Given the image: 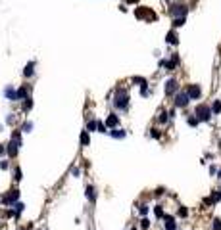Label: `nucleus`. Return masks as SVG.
<instances>
[{"instance_id": "36", "label": "nucleus", "mask_w": 221, "mask_h": 230, "mask_svg": "<svg viewBox=\"0 0 221 230\" xmlns=\"http://www.w3.org/2000/svg\"><path fill=\"white\" fill-rule=\"evenodd\" d=\"M142 96H148V86H142V90H140Z\"/></svg>"}, {"instance_id": "2", "label": "nucleus", "mask_w": 221, "mask_h": 230, "mask_svg": "<svg viewBox=\"0 0 221 230\" xmlns=\"http://www.w3.org/2000/svg\"><path fill=\"white\" fill-rule=\"evenodd\" d=\"M186 12H189V8H186V4H185V2H175V4L169 8V14H171V16H175V17H185V16H186Z\"/></svg>"}, {"instance_id": "32", "label": "nucleus", "mask_w": 221, "mask_h": 230, "mask_svg": "<svg viewBox=\"0 0 221 230\" xmlns=\"http://www.w3.org/2000/svg\"><path fill=\"white\" fill-rule=\"evenodd\" d=\"M214 230H221V221L219 219H214Z\"/></svg>"}, {"instance_id": "1", "label": "nucleus", "mask_w": 221, "mask_h": 230, "mask_svg": "<svg viewBox=\"0 0 221 230\" xmlns=\"http://www.w3.org/2000/svg\"><path fill=\"white\" fill-rule=\"evenodd\" d=\"M114 106L119 109V111H125L129 107V94L125 88H117L115 90V96H114Z\"/></svg>"}, {"instance_id": "38", "label": "nucleus", "mask_w": 221, "mask_h": 230, "mask_svg": "<svg viewBox=\"0 0 221 230\" xmlns=\"http://www.w3.org/2000/svg\"><path fill=\"white\" fill-rule=\"evenodd\" d=\"M71 173H73V177H79V169H77V167H73Z\"/></svg>"}, {"instance_id": "25", "label": "nucleus", "mask_w": 221, "mask_h": 230, "mask_svg": "<svg viewBox=\"0 0 221 230\" xmlns=\"http://www.w3.org/2000/svg\"><path fill=\"white\" fill-rule=\"evenodd\" d=\"M181 25H185V17H175L173 19V27H181Z\"/></svg>"}, {"instance_id": "12", "label": "nucleus", "mask_w": 221, "mask_h": 230, "mask_svg": "<svg viewBox=\"0 0 221 230\" xmlns=\"http://www.w3.org/2000/svg\"><path fill=\"white\" fill-rule=\"evenodd\" d=\"M81 144L83 146L91 144V134H88V130H83V133H81Z\"/></svg>"}, {"instance_id": "24", "label": "nucleus", "mask_w": 221, "mask_h": 230, "mask_svg": "<svg viewBox=\"0 0 221 230\" xmlns=\"http://www.w3.org/2000/svg\"><path fill=\"white\" fill-rule=\"evenodd\" d=\"M14 178H16L17 182H19L21 178H23V174H21V169H19V167H16V169H14Z\"/></svg>"}, {"instance_id": "17", "label": "nucleus", "mask_w": 221, "mask_h": 230, "mask_svg": "<svg viewBox=\"0 0 221 230\" xmlns=\"http://www.w3.org/2000/svg\"><path fill=\"white\" fill-rule=\"evenodd\" d=\"M25 96H27V86H21L17 90V100H25Z\"/></svg>"}, {"instance_id": "7", "label": "nucleus", "mask_w": 221, "mask_h": 230, "mask_svg": "<svg viewBox=\"0 0 221 230\" xmlns=\"http://www.w3.org/2000/svg\"><path fill=\"white\" fill-rule=\"evenodd\" d=\"M177 90H179V84H177V81L175 79H169L167 83H165V94H175Z\"/></svg>"}, {"instance_id": "34", "label": "nucleus", "mask_w": 221, "mask_h": 230, "mask_svg": "<svg viewBox=\"0 0 221 230\" xmlns=\"http://www.w3.org/2000/svg\"><path fill=\"white\" fill-rule=\"evenodd\" d=\"M160 123H167V113L165 111H162V115H160Z\"/></svg>"}, {"instance_id": "8", "label": "nucleus", "mask_w": 221, "mask_h": 230, "mask_svg": "<svg viewBox=\"0 0 221 230\" xmlns=\"http://www.w3.org/2000/svg\"><path fill=\"white\" fill-rule=\"evenodd\" d=\"M186 94H189V98H190V100H196V98H200V86H198V84H190L189 86V90H186Z\"/></svg>"}, {"instance_id": "42", "label": "nucleus", "mask_w": 221, "mask_h": 230, "mask_svg": "<svg viewBox=\"0 0 221 230\" xmlns=\"http://www.w3.org/2000/svg\"><path fill=\"white\" fill-rule=\"evenodd\" d=\"M219 177H221V171H219Z\"/></svg>"}, {"instance_id": "31", "label": "nucleus", "mask_w": 221, "mask_h": 230, "mask_svg": "<svg viewBox=\"0 0 221 230\" xmlns=\"http://www.w3.org/2000/svg\"><path fill=\"white\" fill-rule=\"evenodd\" d=\"M189 125L190 127H196L198 125V117H189Z\"/></svg>"}, {"instance_id": "16", "label": "nucleus", "mask_w": 221, "mask_h": 230, "mask_svg": "<svg viewBox=\"0 0 221 230\" xmlns=\"http://www.w3.org/2000/svg\"><path fill=\"white\" fill-rule=\"evenodd\" d=\"M112 136H114V138H125V130H121V129H114V130H112Z\"/></svg>"}, {"instance_id": "11", "label": "nucleus", "mask_w": 221, "mask_h": 230, "mask_svg": "<svg viewBox=\"0 0 221 230\" xmlns=\"http://www.w3.org/2000/svg\"><path fill=\"white\" fill-rule=\"evenodd\" d=\"M17 148H19V146H17V144H14V142L10 140V144H8V148H6V150H8V156L16 157V156H17Z\"/></svg>"}, {"instance_id": "23", "label": "nucleus", "mask_w": 221, "mask_h": 230, "mask_svg": "<svg viewBox=\"0 0 221 230\" xmlns=\"http://www.w3.org/2000/svg\"><path fill=\"white\" fill-rule=\"evenodd\" d=\"M133 83H139L140 86H146V79H144V77H133Z\"/></svg>"}, {"instance_id": "19", "label": "nucleus", "mask_w": 221, "mask_h": 230, "mask_svg": "<svg viewBox=\"0 0 221 230\" xmlns=\"http://www.w3.org/2000/svg\"><path fill=\"white\" fill-rule=\"evenodd\" d=\"M165 40L171 42V44H177V42H179V40H177V35H175L173 31H171V33H167V38H165Z\"/></svg>"}, {"instance_id": "15", "label": "nucleus", "mask_w": 221, "mask_h": 230, "mask_svg": "<svg viewBox=\"0 0 221 230\" xmlns=\"http://www.w3.org/2000/svg\"><path fill=\"white\" fill-rule=\"evenodd\" d=\"M12 142L17 146H21V134H19V130H14L12 133Z\"/></svg>"}, {"instance_id": "10", "label": "nucleus", "mask_w": 221, "mask_h": 230, "mask_svg": "<svg viewBox=\"0 0 221 230\" xmlns=\"http://www.w3.org/2000/svg\"><path fill=\"white\" fill-rule=\"evenodd\" d=\"M4 94H6V98H10L12 102L17 100V90H14L12 86H6V88H4Z\"/></svg>"}, {"instance_id": "14", "label": "nucleus", "mask_w": 221, "mask_h": 230, "mask_svg": "<svg viewBox=\"0 0 221 230\" xmlns=\"http://www.w3.org/2000/svg\"><path fill=\"white\" fill-rule=\"evenodd\" d=\"M87 198L91 200V201H94V200H96V192H94V186H87Z\"/></svg>"}, {"instance_id": "28", "label": "nucleus", "mask_w": 221, "mask_h": 230, "mask_svg": "<svg viewBox=\"0 0 221 230\" xmlns=\"http://www.w3.org/2000/svg\"><path fill=\"white\" fill-rule=\"evenodd\" d=\"M108 127H106V123H102V121H98V133H108L106 130Z\"/></svg>"}, {"instance_id": "35", "label": "nucleus", "mask_w": 221, "mask_h": 230, "mask_svg": "<svg viewBox=\"0 0 221 230\" xmlns=\"http://www.w3.org/2000/svg\"><path fill=\"white\" fill-rule=\"evenodd\" d=\"M6 123L12 125V123H14V115H8V117H6Z\"/></svg>"}, {"instance_id": "37", "label": "nucleus", "mask_w": 221, "mask_h": 230, "mask_svg": "<svg viewBox=\"0 0 221 230\" xmlns=\"http://www.w3.org/2000/svg\"><path fill=\"white\" fill-rule=\"evenodd\" d=\"M152 136H154V138H160V133H158L156 129H152Z\"/></svg>"}, {"instance_id": "3", "label": "nucleus", "mask_w": 221, "mask_h": 230, "mask_svg": "<svg viewBox=\"0 0 221 230\" xmlns=\"http://www.w3.org/2000/svg\"><path fill=\"white\" fill-rule=\"evenodd\" d=\"M209 115H212V107H208V106H198L196 107V117H198V121H209Z\"/></svg>"}, {"instance_id": "9", "label": "nucleus", "mask_w": 221, "mask_h": 230, "mask_svg": "<svg viewBox=\"0 0 221 230\" xmlns=\"http://www.w3.org/2000/svg\"><path fill=\"white\" fill-rule=\"evenodd\" d=\"M117 125H119V117H117L115 113H110V117L106 119V127H112V129H114V127H117Z\"/></svg>"}, {"instance_id": "22", "label": "nucleus", "mask_w": 221, "mask_h": 230, "mask_svg": "<svg viewBox=\"0 0 221 230\" xmlns=\"http://www.w3.org/2000/svg\"><path fill=\"white\" fill-rule=\"evenodd\" d=\"M31 107H33V100H31V98H25V102H23V111H29Z\"/></svg>"}, {"instance_id": "6", "label": "nucleus", "mask_w": 221, "mask_h": 230, "mask_svg": "<svg viewBox=\"0 0 221 230\" xmlns=\"http://www.w3.org/2000/svg\"><path fill=\"white\" fill-rule=\"evenodd\" d=\"M189 100H190V98H189V94H186V92H179V94L175 96V106L177 107H185L186 104H189Z\"/></svg>"}, {"instance_id": "27", "label": "nucleus", "mask_w": 221, "mask_h": 230, "mask_svg": "<svg viewBox=\"0 0 221 230\" xmlns=\"http://www.w3.org/2000/svg\"><path fill=\"white\" fill-rule=\"evenodd\" d=\"M23 207H25L23 203H16V205H14V211H16V215H19L21 211H23Z\"/></svg>"}, {"instance_id": "33", "label": "nucleus", "mask_w": 221, "mask_h": 230, "mask_svg": "<svg viewBox=\"0 0 221 230\" xmlns=\"http://www.w3.org/2000/svg\"><path fill=\"white\" fill-rule=\"evenodd\" d=\"M179 215L181 217H186V215H189V209H186V207H179Z\"/></svg>"}, {"instance_id": "41", "label": "nucleus", "mask_w": 221, "mask_h": 230, "mask_svg": "<svg viewBox=\"0 0 221 230\" xmlns=\"http://www.w3.org/2000/svg\"><path fill=\"white\" fill-rule=\"evenodd\" d=\"M131 230H137V228H135V226H133V228H131Z\"/></svg>"}, {"instance_id": "40", "label": "nucleus", "mask_w": 221, "mask_h": 230, "mask_svg": "<svg viewBox=\"0 0 221 230\" xmlns=\"http://www.w3.org/2000/svg\"><path fill=\"white\" fill-rule=\"evenodd\" d=\"M127 4H135V2H139V0H125Z\"/></svg>"}, {"instance_id": "13", "label": "nucleus", "mask_w": 221, "mask_h": 230, "mask_svg": "<svg viewBox=\"0 0 221 230\" xmlns=\"http://www.w3.org/2000/svg\"><path fill=\"white\" fill-rule=\"evenodd\" d=\"M33 67H35V61H29V63L25 65L23 75H25V77H33V73H35V71H33Z\"/></svg>"}, {"instance_id": "21", "label": "nucleus", "mask_w": 221, "mask_h": 230, "mask_svg": "<svg viewBox=\"0 0 221 230\" xmlns=\"http://www.w3.org/2000/svg\"><path fill=\"white\" fill-rule=\"evenodd\" d=\"M31 129H33V123L31 121H25L23 127H21V133H31Z\"/></svg>"}, {"instance_id": "26", "label": "nucleus", "mask_w": 221, "mask_h": 230, "mask_svg": "<svg viewBox=\"0 0 221 230\" xmlns=\"http://www.w3.org/2000/svg\"><path fill=\"white\" fill-rule=\"evenodd\" d=\"M94 129H98V121H88V125H87V130L91 133V130H94Z\"/></svg>"}, {"instance_id": "18", "label": "nucleus", "mask_w": 221, "mask_h": 230, "mask_svg": "<svg viewBox=\"0 0 221 230\" xmlns=\"http://www.w3.org/2000/svg\"><path fill=\"white\" fill-rule=\"evenodd\" d=\"M212 113H215V115L221 113V102H219V100L214 102V106H212Z\"/></svg>"}, {"instance_id": "30", "label": "nucleus", "mask_w": 221, "mask_h": 230, "mask_svg": "<svg viewBox=\"0 0 221 230\" xmlns=\"http://www.w3.org/2000/svg\"><path fill=\"white\" fill-rule=\"evenodd\" d=\"M139 213L144 217V215H148V205H140V209H139Z\"/></svg>"}, {"instance_id": "5", "label": "nucleus", "mask_w": 221, "mask_h": 230, "mask_svg": "<svg viewBox=\"0 0 221 230\" xmlns=\"http://www.w3.org/2000/svg\"><path fill=\"white\" fill-rule=\"evenodd\" d=\"M135 16L137 17H148V19H156V14H154L152 12V10H148V8H144V6H140L139 10H137V12H135Z\"/></svg>"}, {"instance_id": "4", "label": "nucleus", "mask_w": 221, "mask_h": 230, "mask_svg": "<svg viewBox=\"0 0 221 230\" xmlns=\"http://www.w3.org/2000/svg\"><path fill=\"white\" fill-rule=\"evenodd\" d=\"M17 200H19V190H10V192H8L0 201H2L4 205H16Z\"/></svg>"}, {"instance_id": "29", "label": "nucleus", "mask_w": 221, "mask_h": 230, "mask_svg": "<svg viewBox=\"0 0 221 230\" xmlns=\"http://www.w3.org/2000/svg\"><path fill=\"white\" fill-rule=\"evenodd\" d=\"M148 226H150V221H148V219H142V221H140V228H142V230H146Z\"/></svg>"}, {"instance_id": "20", "label": "nucleus", "mask_w": 221, "mask_h": 230, "mask_svg": "<svg viewBox=\"0 0 221 230\" xmlns=\"http://www.w3.org/2000/svg\"><path fill=\"white\" fill-rule=\"evenodd\" d=\"M154 215H156L158 219H163L165 215H163V209H162V205H156L154 207Z\"/></svg>"}, {"instance_id": "39", "label": "nucleus", "mask_w": 221, "mask_h": 230, "mask_svg": "<svg viewBox=\"0 0 221 230\" xmlns=\"http://www.w3.org/2000/svg\"><path fill=\"white\" fill-rule=\"evenodd\" d=\"M6 151H8V150H6V148H4L2 144H0V156H4V153H6Z\"/></svg>"}]
</instances>
